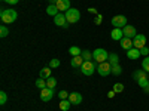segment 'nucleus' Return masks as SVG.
Returning a JSON list of instances; mask_svg holds the SVG:
<instances>
[{"label": "nucleus", "mask_w": 149, "mask_h": 111, "mask_svg": "<svg viewBox=\"0 0 149 111\" xmlns=\"http://www.w3.org/2000/svg\"><path fill=\"white\" fill-rule=\"evenodd\" d=\"M122 73V68L119 64H115V65H112V74H115V76H119V74Z\"/></svg>", "instance_id": "b1692460"}, {"label": "nucleus", "mask_w": 149, "mask_h": 111, "mask_svg": "<svg viewBox=\"0 0 149 111\" xmlns=\"http://www.w3.org/2000/svg\"><path fill=\"white\" fill-rule=\"evenodd\" d=\"M39 76H40V79H49V77H51V68H42L40 70V73H39Z\"/></svg>", "instance_id": "aec40b11"}, {"label": "nucleus", "mask_w": 149, "mask_h": 111, "mask_svg": "<svg viewBox=\"0 0 149 111\" xmlns=\"http://www.w3.org/2000/svg\"><path fill=\"white\" fill-rule=\"evenodd\" d=\"M113 90H115L116 93L124 92V84H122V83H115V84H113Z\"/></svg>", "instance_id": "c85d7f7f"}, {"label": "nucleus", "mask_w": 149, "mask_h": 111, "mask_svg": "<svg viewBox=\"0 0 149 111\" xmlns=\"http://www.w3.org/2000/svg\"><path fill=\"white\" fill-rule=\"evenodd\" d=\"M122 31H124V37H128V39H134L136 34H137V31H136V27L128 25V24L122 28Z\"/></svg>", "instance_id": "9b49d317"}, {"label": "nucleus", "mask_w": 149, "mask_h": 111, "mask_svg": "<svg viewBox=\"0 0 149 111\" xmlns=\"http://www.w3.org/2000/svg\"><path fill=\"white\" fill-rule=\"evenodd\" d=\"M60 59H57V58H54V59H51V62H49V68H58L60 67Z\"/></svg>", "instance_id": "bb28decb"}, {"label": "nucleus", "mask_w": 149, "mask_h": 111, "mask_svg": "<svg viewBox=\"0 0 149 111\" xmlns=\"http://www.w3.org/2000/svg\"><path fill=\"white\" fill-rule=\"evenodd\" d=\"M84 62H85V59L82 58V55H79V56H73V58H72L70 65H72V67H74V68H81Z\"/></svg>", "instance_id": "4468645a"}, {"label": "nucleus", "mask_w": 149, "mask_h": 111, "mask_svg": "<svg viewBox=\"0 0 149 111\" xmlns=\"http://www.w3.org/2000/svg\"><path fill=\"white\" fill-rule=\"evenodd\" d=\"M54 24H55V25H58V27L69 28L67 18H66V15H63V14H58V15H55V16H54Z\"/></svg>", "instance_id": "1a4fd4ad"}, {"label": "nucleus", "mask_w": 149, "mask_h": 111, "mask_svg": "<svg viewBox=\"0 0 149 111\" xmlns=\"http://www.w3.org/2000/svg\"><path fill=\"white\" fill-rule=\"evenodd\" d=\"M9 34V30L5 27V25H2V27H0V37H2V39H5V37Z\"/></svg>", "instance_id": "7c9ffc66"}, {"label": "nucleus", "mask_w": 149, "mask_h": 111, "mask_svg": "<svg viewBox=\"0 0 149 111\" xmlns=\"http://www.w3.org/2000/svg\"><path fill=\"white\" fill-rule=\"evenodd\" d=\"M36 88H39L40 90L46 88V80L45 79H39V80H36Z\"/></svg>", "instance_id": "393cba45"}, {"label": "nucleus", "mask_w": 149, "mask_h": 111, "mask_svg": "<svg viewBox=\"0 0 149 111\" xmlns=\"http://www.w3.org/2000/svg\"><path fill=\"white\" fill-rule=\"evenodd\" d=\"M112 25H113V28H124L127 25V16L124 15H116L112 18Z\"/></svg>", "instance_id": "423d86ee"}, {"label": "nucleus", "mask_w": 149, "mask_h": 111, "mask_svg": "<svg viewBox=\"0 0 149 111\" xmlns=\"http://www.w3.org/2000/svg\"><path fill=\"white\" fill-rule=\"evenodd\" d=\"M57 8L61 12H67L70 9V0H58V2H57Z\"/></svg>", "instance_id": "2eb2a0df"}, {"label": "nucleus", "mask_w": 149, "mask_h": 111, "mask_svg": "<svg viewBox=\"0 0 149 111\" xmlns=\"http://www.w3.org/2000/svg\"><path fill=\"white\" fill-rule=\"evenodd\" d=\"M133 79L136 80V83H137L140 88L143 89L145 86L149 83V77H148V73L142 68V70H137V71H134L133 73Z\"/></svg>", "instance_id": "f03ea898"}, {"label": "nucleus", "mask_w": 149, "mask_h": 111, "mask_svg": "<svg viewBox=\"0 0 149 111\" xmlns=\"http://www.w3.org/2000/svg\"><path fill=\"white\" fill-rule=\"evenodd\" d=\"M109 62L112 65H115V64H119V55L118 53H109Z\"/></svg>", "instance_id": "4be33fe9"}, {"label": "nucleus", "mask_w": 149, "mask_h": 111, "mask_svg": "<svg viewBox=\"0 0 149 111\" xmlns=\"http://www.w3.org/2000/svg\"><path fill=\"white\" fill-rule=\"evenodd\" d=\"M148 53H149V49H148V47H146V46H145V47H142V49H140V55H143V56H146V55H148Z\"/></svg>", "instance_id": "473e14b6"}, {"label": "nucleus", "mask_w": 149, "mask_h": 111, "mask_svg": "<svg viewBox=\"0 0 149 111\" xmlns=\"http://www.w3.org/2000/svg\"><path fill=\"white\" fill-rule=\"evenodd\" d=\"M69 101H70L73 105H79V104L82 102V95L78 93V92H72V93L69 95Z\"/></svg>", "instance_id": "ddd939ff"}, {"label": "nucleus", "mask_w": 149, "mask_h": 111, "mask_svg": "<svg viewBox=\"0 0 149 111\" xmlns=\"http://www.w3.org/2000/svg\"><path fill=\"white\" fill-rule=\"evenodd\" d=\"M140 49H136V47H131L130 51H127V58L128 59H137L140 58Z\"/></svg>", "instance_id": "f3484780"}, {"label": "nucleus", "mask_w": 149, "mask_h": 111, "mask_svg": "<svg viewBox=\"0 0 149 111\" xmlns=\"http://www.w3.org/2000/svg\"><path fill=\"white\" fill-rule=\"evenodd\" d=\"M133 46L136 49H142L146 46V36L145 34H136V37L133 39Z\"/></svg>", "instance_id": "6e6552de"}, {"label": "nucleus", "mask_w": 149, "mask_h": 111, "mask_svg": "<svg viewBox=\"0 0 149 111\" xmlns=\"http://www.w3.org/2000/svg\"><path fill=\"white\" fill-rule=\"evenodd\" d=\"M143 92H145V93H149V83H148V84L145 86V88H143Z\"/></svg>", "instance_id": "4c0bfd02"}, {"label": "nucleus", "mask_w": 149, "mask_h": 111, "mask_svg": "<svg viewBox=\"0 0 149 111\" xmlns=\"http://www.w3.org/2000/svg\"><path fill=\"white\" fill-rule=\"evenodd\" d=\"M66 18H67V22L69 24H74V22H78L81 19V12L78 9H73L70 8L67 12H66Z\"/></svg>", "instance_id": "20e7f679"}, {"label": "nucleus", "mask_w": 149, "mask_h": 111, "mask_svg": "<svg viewBox=\"0 0 149 111\" xmlns=\"http://www.w3.org/2000/svg\"><path fill=\"white\" fill-rule=\"evenodd\" d=\"M121 47L124 49V51H130L131 47H134L133 46V40L128 39V37H122L121 39Z\"/></svg>", "instance_id": "dca6fc26"}, {"label": "nucleus", "mask_w": 149, "mask_h": 111, "mask_svg": "<svg viewBox=\"0 0 149 111\" xmlns=\"http://www.w3.org/2000/svg\"><path fill=\"white\" fill-rule=\"evenodd\" d=\"M18 18V14L15 9H3L0 12V19H2L3 24H12L15 22Z\"/></svg>", "instance_id": "f257e3e1"}, {"label": "nucleus", "mask_w": 149, "mask_h": 111, "mask_svg": "<svg viewBox=\"0 0 149 111\" xmlns=\"http://www.w3.org/2000/svg\"><path fill=\"white\" fill-rule=\"evenodd\" d=\"M46 14L51 15V16L58 15V8H57V5H49V6L46 8Z\"/></svg>", "instance_id": "a211bd4d"}, {"label": "nucleus", "mask_w": 149, "mask_h": 111, "mask_svg": "<svg viewBox=\"0 0 149 111\" xmlns=\"http://www.w3.org/2000/svg\"><path fill=\"white\" fill-rule=\"evenodd\" d=\"M81 55H82V58H84L85 61H91V59H93V53H91L90 51H82Z\"/></svg>", "instance_id": "a878e982"}, {"label": "nucleus", "mask_w": 149, "mask_h": 111, "mask_svg": "<svg viewBox=\"0 0 149 111\" xmlns=\"http://www.w3.org/2000/svg\"><path fill=\"white\" fill-rule=\"evenodd\" d=\"M70 105H72V102H70L69 99H61V101H60V110H61V111H69Z\"/></svg>", "instance_id": "6ab92c4d"}, {"label": "nucleus", "mask_w": 149, "mask_h": 111, "mask_svg": "<svg viewBox=\"0 0 149 111\" xmlns=\"http://www.w3.org/2000/svg\"><path fill=\"white\" fill-rule=\"evenodd\" d=\"M52 96H54V89H51V88H45V89L40 90V99H42L43 102L51 101Z\"/></svg>", "instance_id": "9d476101"}, {"label": "nucleus", "mask_w": 149, "mask_h": 111, "mask_svg": "<svg viewBox=\"0 0 149 111\" xmlns=\"http://www.w3.org/2000/svg\"><path fill=\"white\" fill-rule=\"evenodd\" d=\"M97 71H98V74H100L102 77H106V76H109V74L112 73V64L109 62V61H106V62H102V64H98Z\"/></svg>", "instance_id": "39448f33"}, {"label": "nucleus", "mask_w": 149, "mask_h": 111, "mask_svg": "<svg viewBox=\"0 0 149 111\" xmlns=\"http://www.w3.org/2000/svg\"><path fill=\"white\" fill-rule=\"evenodd\" d=\"M110 37H112V40H115V42H121V39L124 37L122 28H113L110 31Z\"/></svg>", "instance_id": "f8f14e48"}, {"label": "nucleus", "mask_w": 149, "mask_h": 111, "mask_svg": "<svg viewBox=\"0 0 149 111\" xmlns=\"http://www.w3.org/2000/svg\"><path fill=\"white\" fill-rule=\"evenodd\" d=\"M93 59L95 61V62H98V64L106 62V61L109 59V53L104 51V49H102V47H97L95 51L93 52Z\"/></svg>", "instance_id": "7ed1b4c3"}, {"label": "nucleus", "mask_w": 149, "mask_h": 111, "mask_svg": "<svg viewBox=\"0 0 149 111\" xmlns=\"http://www.w3.org/2000/svg\"><path fill=\"white\" fill-rule=\"evenodd\" d=\"M49 2H51V5H57L58 0H49Z\"/></svg>", "instance_id": "58836bf2"}, {"label": "nucleus", "mask_w": 149, "mask_h": 111, "mask_svg": "<svg viewBox=\"0 0 149 111\" xmlns=\"http://www.w3.org/2000/svg\"><path fill=\"white\" fill-rule=\"evenodd\" d=\"M6 101H8V95H6V92H0V105H5L6 104Z\"/></svg>", "instance_id": "c756f323"}, {"label": "nucleus", "mask_w": 149, "mask_h": 111, "mask_svg": "<svg viewBox=\"0 0 149 111\" xmlns=\"http://www.w3.org/2000/svg\"><path fill=\"white\" fill-rule=\"evenodd\" d=\"M81 71H82V74H85V76H93L94 71H95V65L93 64V61H85V62L82 64V67H81Z\"/></svg>", "instance_id": "0eeeda50"}, {"label": "nucleus", "mask_w": 149, "mask_h": 111, "mask_svg": "<svg viewBox=\"0 0 149 111\" xmlns=\"http://www.w3.org/2000/svg\"><path fill=\"white\" fill-rule=\"evenodd\" d=\"M58 98H60V99H67V98H69V92H67V90L58 92Z\"/></svg>", "instance_id": "2f4dec72"}, {"label": "nucleus", "mask_w": 149, "mask_h": 111, "mask_svg": "<svg viewBox=\"0 0 149 111\" xmlns=\"http://www.w3.org/2000/svg\"><path fill=\"white\" fill-rule=\"evenodd\" d=\"M3 2H5V3H8V5H17V3L19 2V0H3Z\"/></svg>", "instance_id": "f704fd0d"}, {"label": "nucleus", "mask_w": 149, "mask_h": 111, "mask_svg": "<svg viewBox=\"0 0 149 111\" xmlns=\"http://www.w3.org/2000/svg\"><path fill=\"white\" fill-rule=\"evenodd\" d=\"M69 53H70L72 56H79V55L82 53V51H81L78 46H70V47H69Z\"/></svg>", "instance_id": "412c9836"}, {"label": "nucleus", "mask_w": 149, "mask_h": 111, "mask_svg": "<svg viewBox=\"0 0 149 111\" xmlns=\"http://www.w3.org/2000/svg\"><path fill=\"white\" fill-rule=\"evenodd\" d=\"M115 93H116L115 90H110V92H107V98H113V96H115Z\"/></svg>", "instance_id": "c9c22d12"}, {"label": "nucleus", "mask_w": 149, "mask_h": 111, "mask_svg": "<svg viewBox=\"0 0 149 111\" xmlns=\"http://www.w3.org/2000/svg\"><path fill=\"white\" fill-rule=\"evenodd\" d=\"M88 12H90V14H97V9H95V8H90Z\"/></svg>", "instance_id": "e433bc0d"}, {"label": "nucleus", "mask_w": 149, "mask_h": 111, "mask_svg": "<svg viewBox=\"0 0 149 111\" xmlns=\"http://www.w3.org/2000/svg\"><path fill=\"white\" fill-rule=\"evenodd\" d=\"M57 86V79L55 77H49V79H46V88H51V89H54Z\"/></svg>", "instance_id": "5701e85b"}, {"label": "nucleus", "mask_w": 149, "mask_h": 111, "mask_svg": "<svg viewBox=\"0 0 149 111\" xmlns=\"http://www.w3.org/2000/svg\"><path fill=\"white\" fill-rule=\"evenodd\" d=\"M142 68H143L146 73H149V56H146V58L142 61Z\"/></svg>", "instance_id": "cd10ccee"}, {"label": "nucleus", "mask_w": 149, "mask_h": 111, "mask_svg": "<svg viewBox=\"0 0 149 111\" xmlns=\"http://www.w3.org/2000/svg\"><path fill=\"white\" fill-rule=\"evenodd\" d=\"M94 22H95V25H100V24H102V15H97Z\"/></svg>", "instance_id": "72a5a7b5"}]
</instances>
